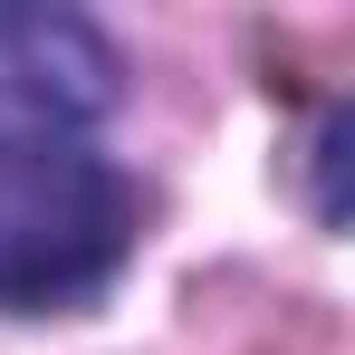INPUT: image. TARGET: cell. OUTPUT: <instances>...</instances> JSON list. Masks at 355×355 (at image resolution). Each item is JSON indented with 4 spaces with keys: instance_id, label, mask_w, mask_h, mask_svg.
Returning a JSON list of instances; mask_svg holds the SVG:
<instances>
[{
    "instance_id": "cell-2",
    "label": "cell",
    "mask_w": 355,
    "mask_h": 355,
    "mask_svg": "<svg viewBox=\"0 0 355 355\" xmlns=\"http://www.w3.org/2000/svg\"><path fill=\"white\" fill-rule=\"evenodd\" d=\"M116 106V49L77 10H0V135H77Z\"/></svg>"
},
{
    "instance_id": "cell-1",
    "label": "cell",
    "mask_w": 355,
    "mask_h": 355,
    "mask_svg": "<svg viewBox=\"0 0 355 355\" xmlns=\"http://www.w3.org/2000/svg\"><path fill=\"white\" fill-rule=\"evenodd\" d=\"M135 250V192L87 135H0V307L96 297Z\"/></svg>"
}]
</instances>
